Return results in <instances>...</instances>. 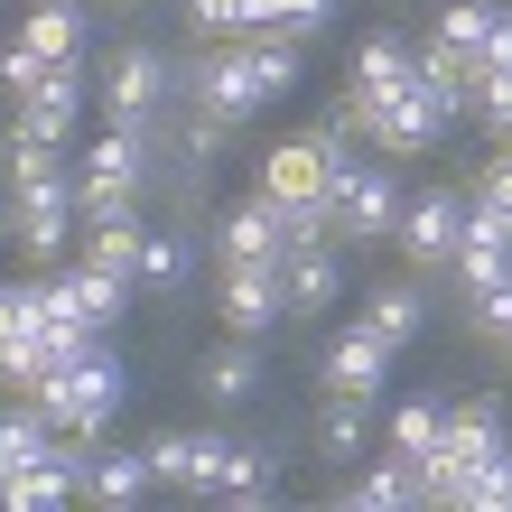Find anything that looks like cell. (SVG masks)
I'll list each match as a JSON object with an SVG mask.
<instances>
[{"instance_id":"cell-1","label":"cell","mask_w":512,"mask_h":512,"mask_svg":"<svg viewBox=\"0 0 512 512\" xmlns=\"http://www.w3.org/2000/svg\"><path fill=\"white\" fill-rule=\"evenodd\" d=\"M28 401H38L66 438H84V447H94V438L112 429V410H122V354L84 345L75 364H56L47 382H28Z\"/></svg>"},{"instance_id":"cell-2","label":"cell","mask_w":512,"mask_h":512,"mask_svg":"<svg viewBox=\"0 0 512 512\" xmlns=\"http://www.w3.org/2000/svg\"><path fill=\"white\" fill-rule=\"evenodd\" d=\"M503 447H512V419H503L494 391H475V401L447 410V438H438V457L419 466V494H429V503H457V485H466L475 466H494Z\"/></svg>"},{"instance_id":"cell-3","label":"cell","mask_w":512,"mask_h":512,"mask_svg":"<svg viewBox=\"0 0 512 512\" xmlns=\"http://www.w3.org/2000/svg\"><path fill=\"white\" fill-rule=\"evenodd\" d=\"M326 205H336V243H391V224H401V177H391V159H373V149H345Z\"/></svg>"},{"instance_id":"cell-4","label":"cell","mask_w":512,"mask_h":512,"mask_svg":"<svg viewBox=\"0 0 512 512\" xmlns=\"http://www.w3.org/2000/svg\"><path fill=\"white\" fill-rule=\"evenodd\" d=\"M354 131L373 159H419V149H438L447 122L419 103V84H391V94H354Z\"/></svg>"},{"instance_id":"cell-5","label":"cell","mask_w":512,"mask_h":512,"mask_svg":"<svg viewBox=\"0 0 512 512\" xmlns=\"http://www.w3.org/2000/svg\"><path fill=\"white\" fill-rule=\"evenodd\" d=\"M336 159H345V149H326L317 131L270 140L261 149V196L280 205V215H308V205H326V187H336Z\"/></svg>"},{"instance_id":"cell-6","label":"cell","mask_w":512,"mask_h":512,"mask_svg":"<svg viewBox=\"0 0 512 512\" xmlns=\"http://www.w3.org/2000/svg\"><path fill=\"white\" fill-rule=\"evenodd\" d=\"M10 205H19V252L38 261V270H56L66 243L84 233V215H75V168L38 177V187H10Z\"/></svg>"},{"instance_id":"cell-7","label":"cell","mask_w":512,"mask_h":512,"mask_svg":"<svg viewBox=\"0 0 512 512\" xmlns=\"http://www.w3.org/2000/svg\"><path fill=\"white\" fill-rule=\"evenodd\" d=\"M168 103V56L159 47H112L103 56V122L112 131H149Z\"/></svg>"},{"instance_id":"cell-8","label":"cell","mask_w":512,"mask_h":512,"mask_svg":"<svg viewBox=\"0 0 512 512\" xmlns=\"http://www.w3.org/2000/svg\"><path fill=\"white\" fill-rule=\"evenodd\" d=\"M391 243H401L410 270H447L466 243V196L457 187H429V196H401V224H391Z\"/></svg>"},{"instance_id":"cell-9","label":"cell","mask_w":512,"mask_h":512,"mask_svg":"<svg viewBox=\"0 0 512 512\" xmlns=\"http://www.w3.org/2000/svg\"><path fill=\"white\" fill-rule=\"evenodd\" d=\"M270 103V84L252 66V38H224L196 56V112H215V122H252V112Z\"/></svg>"},{"instance_id":"cell-10","label":"cell","mask_w":512,"mask_h":512,"mask_svg":"<svg viewBox=\"0 0 512 512\" xmlns=\"http://www.w3.org/2000/svg\"><path fill=\"white\" fill-rule=\"evenodd\" d=\"M140 457H149V475H159L168 494H196V503H215L224 429H149V438H140Z\"/></svg>"},{"instance_id":"cell-11","label":"cell","mask_w":512,"mask_h":512,"mask_svg":"<svg viewBox=\"0 0 512 512\" xmlns=\"http://www.w3.org/2000/svg\"><path fill=\"white\" fill-rule=\"evenodd\" d=\"M215 317H224V336H270V326L289 317V280H280V261H224Z\"/></svg>"},{"instance_id":"cell-12","label":"cell","mask_w":512,"mask_h":512,"mask_svg":"<svg viewBox=\"0 0 512 512\" xmlns=\"http://www.w3.org/2000/svg\"><path fill=\"white\" fill-rule=\"evenodd\" d=\"M447 280H457L466 298H485V289L512 280V215H494L485 196H466V243H457V261H447Z\"/></svg>"},{"instance_id":"cell-13","label":"cell","mask_w":512,"mask_h":512,"mask_svg":"<svg viewBox=\"0 0 512 512\" xmlns=\"http://www.w3.org/2000/svg\"><path fill=\"white\" fill-rule=\"evenodd\" d=\"M19 122H10V140H47V149H75V122H84V56L75 66H47V84L28 103H10Z\"/></svg>"},{"instance_id":"cell-14","label":"cell","mask_w":512,"mask_h":512,"mask_svg":"<svg viewBox=\"0 0 512 512\" xmlns=\"http://www.w3.org/2000/svg\"><path fill=\"white\" fill-rule=\"evenodd\" d=\"M280 252H289V215H280L261 187L215 215V261H280Z\"/></svg>"},{"instance_id":"cell-15","label":"cell","mask_w":512,"mask_h":512,"mask_svg":"<svg viewBox=\"0 0 512 512\" xmlns=\"http://www.w3.org/2000/svg\"><path fill=\"white\" fill-rule=\"evenodd\" d=\"M373 410H382L373 391H326V410H317V457L354 475V466L373 457Z\"/></svg>"},{"instance_id":"cell-16","label":"cell","mask_w":512,"mask_h":512,"mask_svg":"<svg viewBox=\"0 0 512 512\" xmlns=\"http://www.w3.org/2000/svg\"><path fill=\"white\" fill-rule=\"evenodd\" d=\"M410 84H419V103H429L438 122H466V112H475V56L438 47V38L410 56Z\"/></svg>"},{"instance_id":"cell-17","label":"cell","mask_w":512,"mask_h":512,"mask_svg":"<svg viewBox=\"0 0 512 512\" xmlns=\"http://www.w3.org/2000/svg\"><path fill=\"white\" fill-rule=\"evenodd\" d=\"M56 447H66V429H56L28 391H10V401H0V485H10V475H28L38 457H56Z\"/></svg>"},{"instance_id":"cell-18","label":"cell","mask_w":512,"mask_h":512,"mask_svg":"<svg viewBox=\"0 0 512 512\" xmlns=\"http://www.w3.org/2000/svg\"><path fill=\"white\" fill-rule=\"evenodd\" d=\"M149 485H159V475H149V457L140 447H84V503H103V512H131Z\"/></svg>"},{"instance_id":"cell-19","label":"cell","mask_w":512,"mask_h":512,"mask_svg":"<svg viewBox=\"0 0 512 512\" xmlns=\"http://www.w3.org/2000/svg\"><path fill=\"white\" fill-rule=\"evenodd\" d=\"M280 280H289V317L336 308V289H345V243H298V252H280Z\"/></svg>"},{"instance_id":"cell-20","label":"cell","mask_w":512,"mask_h":512,"mask_svg":"<svg viewBox=\"0 0 512 512\" xmlns=\"http://www.w3.org/2000/svg\"><path fill=\"white\" fill-rule=\"evenodd\" d=\"M317 382H326V391H373V401H382V382H391V345L373 336V326H345V336L326 345Z\"/></svg>"},{"instance_id":"cell-21","label":"cell","mask_w":512,"mask_h":512,"mask_svg":"<svg viewBox=\"0 0 512 512\" xmlns=\"http://www.w3.org/2000/svg\"><path fill=\"white\" fill-rule=\"evenodd\" d=\"M270 494H280V457H270L261 438H224V466H215V503H243V512H261Z\"/></svg>"},{"instance_id":"cell-22","label":"cell","mask_w":512,"mask_h":512,"mask_svg":"<svg viewBox=\"0 0 512 512\" xmlns=\"http://www.w3.org/2000/svg\"><path fill=\"white\" fill-rule=\"evenodd\" d=\"M345 503H354V512H410V503H429V494H419V466L382 447V457H364V466H354Z\"/></svg>"},{"instance_id":"cell-23","label":"cell","mask_w":512,"mask_h":512,"mask_svg":"<svg viewBox=\"0 0 512 512\" xmlns=\"http://www.w3.org/2000/svg\"><path fill=\"white\" fill-rule=\"evenodd\" d=\"M410 56H419V47H401L391 28L354 38V56H345V94H391V84H410Z\"/></svg>"},{"instance_id":"cell-24","label":"cell","mask_w":512,"mask_h":512,"mask_svg":"<svg viewBox=\"0 0 512 512\" xmlns=\"http://www.w3.org/2000/svg\"><path fill=\"white\" fill-rule=\"evenodd\" d=\"M196 391H205V401H215V410L252 401V391H261V364H252V336H224L215 354H205V364H196Z\"/></svg>"},{"instance_id":"cell-25","label":"cell","mask_w":512,"mask_h":512,"mask_svg":"<svg viewBox=\"0 0 512 512\" xmlns=\"http://www.w3.org/2000/svg\"><path fill=\"white\" fill-rule=\"evenodd\" d=\"M438 438H447V401H438V391L401 401V410H391V429H382V447H391V457H410V466H429Z\"/></svg>"},{"instance_id":"cell-26","label":"cell","mask_w":512,"mask_h":512,"mask_svg":"<svg viewBox=\"0 0 512 512\" xmlns=\"http://www.w3.org/2000/svg\"><path fill=\"white\" fill-rule=\"evenodd\" d=\"M56 280H66V298H75V308L94 317V326H112V317H122L131 298H140V289L122 280V270H103V261H84V252H75L66 270H56Z\"/></svg>"},{"instance_id":"cell-27","label":"cell","mask_w":512,"mask_h":512,"mask_svg":"<svg viewBox=\"0 0 512 512\" xmlns=\"http://www.w3.org/2000/svg\"><path fill=\"white\" fill-rule=\"evenodd\" d=\"M364 326H373V336H382L391 354H401V345L419 336V326H429V298H419V280H382V289L364 298Z\"/></svg>"},{"instance_id":"cell-28","label":"cell","mask_w":512,"mask_h":512,"mask_svg":"<svg viewBox=\"0 0 512 512\" xmlns=\"http://www.w3.org/2000/svg\"><path fill=\"white\" fill-rule=\"evenodd\" d=\"M19 38L38 47L47 66H75V56H84V10H75V0H38V10L19 19Z\"/></svg>"},{"instance_id":"cell-29","label":"cell","mask_w":512,"mask_h":512,"mask_svg":"<svg viewBox=\"0 0 512 512\" xmlns=\"http://www.w3.org/2000/svg\"><path fill=\"white\" fill-rule=\"evenodd\" d=\"M140 215H122V224H84V261H103V270H122V280L140 289Z\"/></svg>"},{"instance_id":"cell-30","label":"cell","mask_w":512,"mask_h":512,"mask_svg":"<svg viewBox=\"0 0 512 512\" xmlns=\"http://www.w3.org/2000/svg\"><path fill=\"white\" fill-rule=\"evenodd\" d=\"M326 10H336V0H252V38H261V28H280V38L308 47L317 28H326Z\"/></svg>"},{"instance_id":"cell-31","label":"cell","mask_w":512,"mask_h":512,"mask_svg":"<svg viewBox=\"0 0 512 512\" xmlns=\"http://www.w3.org/2000/svg\"><path fill=\"white\" fill-rule=\"evenodd\" d=\"M494 10H503V0H438V47L475 56V47H485V28H494Z\"/></svg>"},{"instance_id":"cell-32","label":"cell","mask_w":512,"mask_h":512,"mask_svg":"<svg viewBox=\"0 0 512 512\" xmlns=\"http://www.w3.org/2000/svg\"><path fill=\"white\" fill-rule=\"evenodd\" d=\"M447 512H512V447H503L494 466H475L466 485H457V503H447Z\"/></svg>"},{"instance_id":"cell-33","label":"cell","mask_w":512,"mask_h":512,"mask_svg":"<svg viewBox=\"0 0 512 512\" xmlns=\"http://www.w3.org/2000/svg\"><path fill=\"white\" fill-rule=\"evenodd\" d=\"M187 28L205 47H224V38H252V0H187Z\"/></svg>"},{"instance_id":"cell-34","label":"cell","mask_w":512,"mask_h":512,"mask_svg":"<svg viewBox=\"0 0 512 512\" xmlns=\"http://www.w3.org/2000/svg\"><path fill=\"white\" fill-rule=\"evenodd\" d=\"M177 280H187V243L149 224V233H140V289H177Z\"/></svg>"},{"instance_id":"cell-35","label":"cell","mask_w":512,"mask_h":512,"mask_svg":"<svg viewBox=\"0 0 512 512\" xmlns=\"http://www.w3.org/2000/svg\"><path fill=\"white\" fill-rule=\"evenodd\" d=\"M47 308V280H0V345H19Z\"/></svg>"},{"instance_id":"cell-36","label":"cell","mask_w":512,"mask_h":512,"mask_svg":"<svg viewBox=\"0 0 512 512\" xmlns=\"http://www.w3.org/2000/svg\"><path fill=\"white\" fill-rule=\"evenodd\" d=\"M38 84H47V56L28 47V38H10V47H0V94H10V103H28Z\"/></svg>"},{"instance_id":"cell-37","label":"cell","mask_w":512,"mask_h":512,"mask_svg":"<svg viewBox=\"0 0 512 512\" xmlns=\"http://www.w3.org/2000/svg\"><path fill=\"white\" fill-rule=\"evenodd\" d=\"M475 122L494 140H512V75H475Z\"/></svg>"},{"instance_id":"cell-38","label":"cell","mask_w":512,"mask_h":512,"mask_svg":"<svg viewBox=\"0 0 512 512\" xmlns=\"http://www.w3.org/2000/svg\"><path fill=\"white\" fill-rule=\"evenodd\" d=\"M466 308H475V326L494 336V354L512 364V280H503V289H485V298H466Z\"/></svg>"},{"instance_id":"cell-39","label":"cell","mask_w":512,"mask_h":512,"mask_svg":"<svg viewBox=\"0 0 512 512\" xmlns=\"http://www.w3.org/2000/svg\"><path fill=\"white\" fill-rule=\"evenodd\" d=\"M466 196H485L494 215H512V140H494V159H485V177H475Z\"/></svg>"},{"instance_id":"cell-40","label":"cell","mask_w":512,"mask_h":512,"mask_svg":"<svg viewBox=\"0 0 512 512\" xmlns=\"http://www.w3.org/2000/svg\"><path fill=\"white\" fill-rule=\"evenodd\" d=\"M475 75H512V10H494L485 47H475Z\"/></svg>"},{"instance_id":"cell-41","label":"cell","mask_w":512,"mask_h":512,"mask_svg":"<svg viewBox=\"0 0 512 512\" xmlns=\"http://www.w3.org/2000/svg\"><path fill=\"white\" fill-rule=\"evenodd\" d=\"M103 10H140V0H103Z\"/></svg>"}]
</instances>
